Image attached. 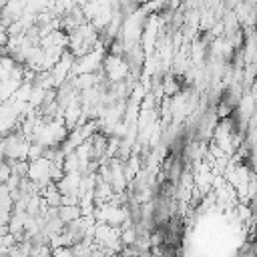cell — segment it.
I'll use <instances>...</instances> for the list:
<instances>
[{
    "label": "cell",
    "mask_w": 257,
    "mask_h": 257,
    "mask_svg": "<svg viewBox=\"0 0 257 257\" xmlns=\"http://www.w3.org/2000/svg\"><path fill=\"white\" fill-rule=\"evenodd\" d=\"M56 215H58L64 223H68V221L80 217V207H78V205H58V207H56Z\"/></svg>",
    "instance_id": "cell-1"
},
{
    "label": "cell",
    "mask_w": 257,
    "mask_h": 257,
    "mask_svg": "<svg viewBox=\"0 0 257 257\" xmlns=\"http://www.w3.org/2000/svg\"><path fill=\"white\" fill-rule=\"evenodd\" d=\"M161 88H163V94L165 96H173V94L179 92V82H177V78L171 72H165V76L161 80Z\"/></svg>",
    "instance_id": "cell-2"
},
{
    "label": "cell",
    "mask_w": 257,
    "mask_h": 257,
    "mask_svg": "<svg viewBox=\"0 0 257 257\" xmlns=\"http://www.w3.org/2000/svg\"><path fill=\"white\" fill-rule=\"evenodd\" d=\"M42 151H44V147L42 145H38V143H28V151H26V161H32V159H38V157H42Z\"/></svg>",
    "instance_id": "cell-3"
}]
</instances>
